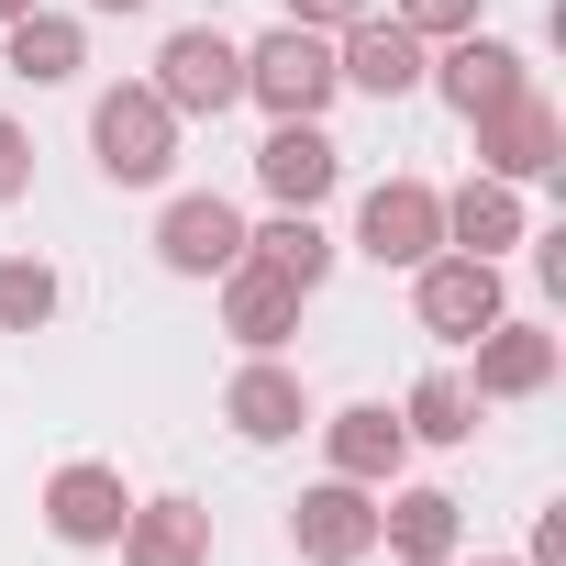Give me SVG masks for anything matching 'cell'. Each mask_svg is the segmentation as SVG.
<instances>
[{
    "label": "cell",
    "mask_w": 566,
    "mask_h": 566,
    "mask_svg": "<svg viewBox=\"0 0 566 566\" xmlns=\"http://www.w3.org/2000/svg\"><path fill=\"white\" fill-rule=\"evenodd\" d=\"M478 389L455 378V367H433V378H411V400H400V433L411 444H478Z\"/></svg>",
    "instance_id": "7402d4cb"
},
{
    "label": "cell",
    "mask_w": 566,
    "mask_h": 566,
    "mask_svg": "<svg viewBox=\"0 0 566 566\" xmlns=\"http://www.w3.org/2000/svg\"><path fill=\"white\" fill-rule=\"evenodd\" d=\"M356 255L367 266H422V255H444V189L433 178H378L367 200H356Z\"/></svg>",
    "instance_id": "8992f818"
},
{
    "label": "cell",
    "mask_w": 566,
    "mask_h": 566,
    "mask_svg": "<svg viewBox=\"0 0 566 566\" xmlns=\"http://www.w3.org/2000/svg\"><path fill=\"white\" fill-rule=\"evenodd\" d=\"M90 12H145V0H90Z\"/></svg>",
    "instance_id": "f1b7e54d"
},
{
    "label": "cell",
    "mask_w": 566,
    "mask_h": 566,
    "mask_svg": "<svg viewBox=\"0 0 566 566\" xmlns=\"http://www.w3.org/2000/svg\"><path fill=\"white\" fill-rule=\"evenodd\" d=\"M112 555H123V566H211V511H200L189 489H156V500L123 511Z\"/></svg>",
    "instance_id": "e0dca14e"
},
{
    "label": "cell",
    "mask_w": 566,
    "mask_h": 566,
    "mask_svg": "<svg viewBox=\"0 0 566 566\" xmlns=\"http://www.w3.org/2000/svg\"><path fill=\"white\" fill-rule=\"evenodd\" d=\"M145 90H156L178 123H222V112L244 101V45H233V34H211V23H178V34L156 45Z\"/></svg>",
    "instance_id": "3957f363"
},
{
    "label": "cell",
    "mask_w": 566,
    "mask_h": 566,
    "mask_svg": "<svg viewBox=\"0 0 566 566\" xmlns=\"http://www.w3.org/2000/svg\"><path fill=\"white\" fill-rule=\"evenodd\" d=\"M422 67H433V45H422L411 23H389V12H356V23L334 34V78L367 90V101H411Z\"/></svg>",
    "instance_id": "5bb4252c"
},
{
    "label": "cell",
    "mask_w": 566,
    "mask_h": 566,
    "mask_svg": "<svg viewBox=\"0 0 566 566\" xmlns=\"http://www.w3.org/2000/svg\"><path fill=\"white\" fill-rule=\"evenodd\" d=\"M478 566H522V555H478Z\"/></svg>",
    "instance_id": "f546056e"
},
{
    "label": "cell",
    "mask_w": 566,
    "mask_h": 566,
    "mask_svg": "<svg viewBox=\"0 0 566 566\" xmlns=\"http://www.w3.org/2000/svg\"><path fill=\"white\" fill-rule=\"evenodd\" d=\"M522 566H566V500H555V511H533V544H522Z\"/></svg>",
    "instance_id": "484cf974"
},
{
    "label": "cell",
    "mask_w": 566,
    "mask_h": 566,
    "mask_svg": "<svg viewBox=\"0 0 566 566\" xmlns=\"http://www.w3.org/2000/svg\"><path fill=\"white\" fill-rule=\"evenodd\" d=\"M244 255H255L266 277H290V290L312 301L323 277H334V255H345V244H334V233H323L312 211H266V222H244Z\"/></svg>",
    "instance_id": "44dd1931"
},
{
    "label": "cell",
    "mask_w": 566,
    "mask_h": 566,
    "mask_svg": "<svg viewBox=\"0 0 566 566\" xmlns=\"http://www.w3.org/2000/svg\"><path fill=\"white\" fill-rule=\"evenodd\" d=\"M90 156H101L112 189H167V167H178V112H167L145 78H112V90L90 101Z\"/></svg>",
    "instance_id": "6da1fadb"
},
{
    "label": "cell",
    "mask_w": 566,
    "mask_h": 566,
    "mask_svg": "<svg viewBox=\"0 0 566 566\" xmlns=\"http://www.w3.org/2000/svg\"><path fill=\"white\" fill-rule=\"evenodd\" d=\"M356 12H367V0H290V23H312V34H345Z\"/></svg>",
    "instance_id": "4316f807"
},
{
    "label": "cell",
    "mask_w": 566,
    "mask_h": 566,
    "mask_svg": "<svg viewBox=\"0 0 566 566\" xmlns=\"http://www.w3.org/2000/svg\"><path fill=\"white\" fill-rule=\"evenodd\" d=\"M334 34H312V23H277V34H255L244 45V101L266 112V123H323L334 112Z\"/></svg>",
    "instance_id": "7a4b0ae2"
},
{
    "label": "cell",
    "mask_w": 566,
    "mask_h": 566,
    "mask_svg": "<svg viewBox=\"0 0 566 566\" xmlns=\"http://www.w3.org/2000/svg\"><path fill=\"white\" fill-rule=\"evenodd\" d=\"M522 233H533V211H522L511 178H467V189H444V244H455V255H511Z\"/></svg>",
    "instance_id": "ffe728a7"
},
{
    "label": "cell",
    "mask_w": 566,
    "mask_h": 566,
    "mask_svg": "<svg viewBox=\"0 0 566 566\" xmlns=\"http://www.w3.org/2000/svg\"><path fill=\"white\" fill-rule=\"evenodd\" d=\"M156 266H167V277H222V266H244V211H233L222 189H178V200L156 211Z\"/></svg>",
    "instance_id": "30bf717a"
},
{
    "label": "cell",
    "mask_w": 566,
    "mask_h": 566,
    "mask_svg": "<svg viewBox=\"0 0 566 566\" xmlns=\"http://www.w3.org/2000/svg\"><path fill=\"white\" fill-rule=\"evenodd\" d=\"M23 12H34V0H0V23H23Z\"/></svg>",
    "instance_id": "83f0119b"
},
{
    "label": "cell",
    "mask_w": 566,
    "mask_h": 566,
    "mask_svg": "<svg viewBox=\"0 0 566 566\" xmlns=\"http://www.w3.org/2000/svg\"><path fill=\"white\" fill-rule=\"evenodd\" d=\"M211 290H222V334H233L244 356H277V345L301 334V290H290V277H266L255 255H244V266H222Z\"/></svg>",
    "instance_id": "ac0fdd59"
},
{
    "label": "cell",
    "mask_w": 566,
    "mask_h": 566,
    "mask_svg": "<svg viewBox=\"0 0 566 566\" xmlns=\"http://www.w3.org/2000/svg\"><path fill=\"white\" fill-rule=\"evenodd\" d=\"M0 67H12L23 90H67V78L90 67V23H78V12H45V0H34L23 23H0Z\"/></svg>",
    "instance_id": "d6986e66"
},
{
    "label": "cell",
    "mask_w": 566,
    "mask_h": 566,
    "mask_svg": "<svg viewBox=\"0 0 566 566\" xmlns=\"http://www.w3.org/2000/svg\"><path fill=\"white\" fill-rule=\"evenodd\" d=\"M334 178H345V145H334L323 123H266V145H255V189H266L277 211H323Z\"/></svg>",
    "instance_id": "9a60e30c"
},
{
    "label": "cell",
    "mask_w": 566,
    "mask_h": 566,
    "mask_svg": "<svg viewBox=\"0 0 566 566\" xmlns=\"http://www.w3.org/2000/svg\"><path fill=\"white\" fill-rule=\"evenodd\" d=\"M422 90H433L455 123H478V112H500L511 90H533V56H522L511 34H489V23H478V34H444V45H433Z\"/></svg>",
    "instance_id": "5b68a950"
},
{
    "label": "cell",
    "mask_w": 566,
    "mask_h": 566,
    "mask_svg": "<svg viewBox=\"0 0 566 566\" xmlns=\"http://www.w3.org/2000/svg\"><path fill=\"white\" fill-rule=\"evenodd\" d=\"M467 356H478V367H455V378H467L478 400H544V389H555V367H566V334H544V323L500 312Z\"/></svg>",
    "instance_id": "8fae6325"
},
{
    "label": "cell",
    "mask_w": 566,
    "mask_h": 566,
    "mask_svg": "<svg viewBox=\"0 0 566 566\" xmlns=\"http://www.w3.org/2000/svg\"><path fill=\"white\" fill-rule=\"evenodd\" d=\"M67 312V277L45 255H0V334H45Z\"/></svg>",
    "instance_id": "603a6c76"
},
{
    "label": "cell",
    "mask_w": 566,
    "mask_h": 566,
    "mask_svg": "<svg viewBox=\"0 0 566 566\" xmlns=\"http://www.w3.org/2000/svg\"><path fill=\"white\" fill-rule=\"evenodd\" d=\"M378 544L400 566H455L467 555V500L455 489H378Z\"/></svg>",
    "instance_id": "2e32d148"
},
{
    "label": "cell",
    "mask_w": 566,
    "mask_h": 566,
    "mask_svg": "<svg viewBox=\"0 0 566 566\" xmlns=\"http://www.w3.org/2000/svg\"><path fill=\"white\" fill-rule=\"evenodd\" d=\"M222 422H233V444H301L312 433V378L290 356H244L222 378Z\"/></svg>",
    "instance_id": "9c48e42d"
},
{
    "label": "cell",
    "mask_w": 566,
    "mask_h": 566,
    "mask_svg": "<svg viewBox=\"0 0 566 566\" xmlns=\"http://www.w3.org/2000/svg\"><path fill=\"white\" fill-rule=\"evenodd\" d=\"M312 433H323V478H356V489H400V467H411V433H400V411H389V400H345V411H312Z\"/></svg>",
    "instance_id": "7c38bea8"
},
{
    "label": "cell",
    "mask_w": 566,
    "mask_h": 566,
    "mask_svg": "<svg viewBox=\"0 0 566 566\" xmlns=\"http://www.w3.org/2000/svg\"><path fill=\"white\" fill-rule=\"evenodd\" d=\"M23 189H34V134H23L12 112H0V211H12Z\"/></svg>",
    "instance_id": "d4e9b609"
},
{
    "label": "cell",
    "mask_w": 566,
    "mask_h": 566,
    "mask_svg": "<svg viewBox=\"0 0 566 566\" xmlns=\"http://www.w3.org/2000/svg\"><path fill=\"white\" fill-rule=\"evenodd\" d=\"M45 533L56 544H78V555H112V533H123V511H134V489H123V467H101V455H67L56 478H45Z\"/></svg>",
    "instance_id": "4fadbf2b"
},
{
    "label": "cell",
    "mask_w": 566,
    "mask_h": 566,
    "mask_svg": "<svg viewBox=\"0 0 566 566\" xmlns=\"http://www.w3.org/2000/svg\"><path fill=\"white\" fill-rule=\"evenodd\" d=\"M511 312V290H500V255H422L411 266V323L433 334V345H478L489 323Z\"/></svg>",
    "instance_id": "277c9868"
},
{
    "label": "cell",
    "mask_w": 566,
    "mask_h": 566,
    "mask_svg": "<svg viewBox=\"0 0 566 566\" xmlns=\"http://www.w3.org/2000/svg\"><path fill=\"white\" fill-rule=\"evenodd\" d=\"M467 134H478V178L533 189V178H555V167H566V123H555V101H544V90H511V101H500V112H478Z\"/></svg>",
    "instance_id": "52a82bcc"
},
{
    "label": "cell",
    "mask_w": 566,
    "mask_h": 566,
    "mask_svg": "<svg viewBox=\"0 0 566 566\" xmlns=\"http://www.w3.org/2000/svg\"><path fill=\"white\" fill-rule=\"evenodd\" d=\"M389 23H411L422 45H444V34H478L489 23V0H389Z\"/></svg>",
    "instance_id": "cb8c5ba5"
},
{
    "label": "cell",
    "mask_w": 566,
    "mask_h": 566,
    "mask_svg": "<svg viewBox=\"0 0 566 566\" xmlns=\"http://www.w3.org/2000/svg\"><path fill=\"white\" fill-rule=\"evenodd\" d=\"M290 555H301V566H367V555H378V489L312 478V489L290 500Z\"/></svg>",
    "instance_id": "ba28073f"
}]
</instances>
